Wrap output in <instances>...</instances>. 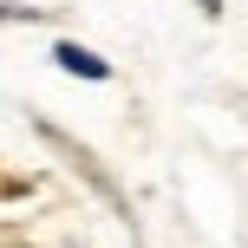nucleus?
I'll return each mask as SVG.
<instances>
[{
    "mask_svg": "<svg viewBox=\"0 0 248 248\" xmlns=\"http://www.w3.org/2000/svg\"><path fill=\"white\" fill-rule=\"evenodd\" d=\"M0 20H26V26H39V20H46V7H7V0H0Z\"/></svg>",
    "mask_w": 248,
    "mask_h": 248,
    "instance_id": "2",
    "label": "nucleus"
},
{
    "mask_svg": "<svg viewBox=\"0 0 248 248\" xmlns=\"http://www.w3.org/2000/svg\"><path fill=\"white\" fill-rule=\"evenodd\" d=\"M52 59H59V72L92 78V85H105V78H111V59H98V52L78 46V39H59V46H52Z\"/></svg>",
    "mask_w": 248,
    "mask_h": 248,
    "instance_id": "1",
    "label": "nucleus"
},
{
    "mask_svg": "<svg viewBox=\"0 0 248 248\" xmlns=\"http://www.w3.org/2000/svg\"><path fill=\"white\" fill-rule=\"evenodd\" d=\"M196 7H202V13H209V20H216V13H222V0H196Z\"/></svg>",
    "mask_w": 248,
    "mask_h": 248,
    "instance_id": "3",
    "label": "nucleus"
},
{
    "mask_svg": "<svg viewBox=\"0 0 248 248\" xmlns=\"http://www.w3.org/2000/svg\"><path fill=\"white\" fill-rule=\"evenodd\" d=\"M0 248H20V242H7V235H0Z\"/></svg>",
    "mask_w": 248,
    "mask_h": 248,
    "instance_id": "4",
    "label": "nucleus"
}]
</instances>
